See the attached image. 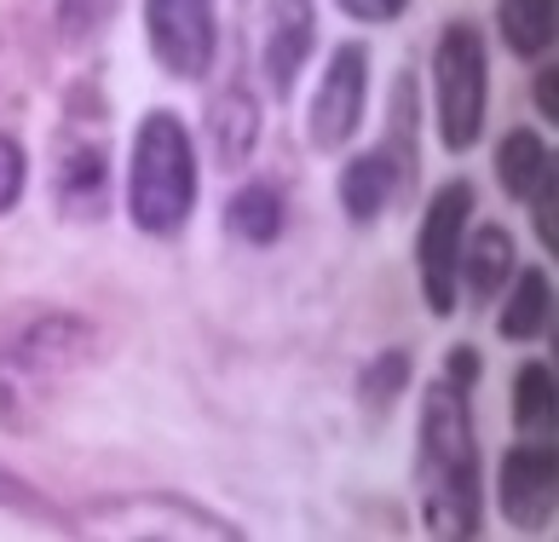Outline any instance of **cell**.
<instances>
[{
	"instance_id": "obj_14",
	"label": "cell",
	"mask_w": 559,
	"mask_h": 542,
	"mask_svg": "<svg viewBox=\"0 0 559 542\" xmlns=\"http://www.w3.org/2000/svg\"><path fill=\"white\" fill-rule=\"evenodd\" d=\"M554 12H559V0H502V40L520 58H543L554 47Z\"/></svg>"
},
{
	"instance_id": "obj_9",
	"label": "cell",
	"mask_w": 559,
	"mask_h": 542,
	"mask_svg": "<svg viewBox=\"0 0 559 542\" xmlns=\"http://www.w3.org/2000/svg\"><path fill=\"white\" fill-rule=\"evenodd\" d=\"M312 40H318V12L312 0H265V40H260V64L272 93L288 98L295 81L312 58Z\"/></svg>"
},
{
	"instance_id": "obj_3",
	"label": "cell",
	"mask_w": 559,
	"mask_h": 542,
	"mask_svg": "<svg viewBox=\"0 0 559 542\" xmlns=\"http://www.w3.org/2000/svg\"><path fill=\"white\" fill-rule=\"evenodd\" d=\"M52 197L70 220H98L110 197V139H105V104L93 87L70 93V116L58 128L52 156Z\"/></svg>"
},
{
	"instance_id": "obj_20",
	"label": "cell",
	"mask_w": 559,
	"mask_h": 542,
	"mask_svg": "<svg viewBox=\"0 0 559 542\" xmlns=\"http://www.w3.org/2000/svg\"><path fill=\"white\" fill-rule=\"evenodd\" d=\"M536 202V232H543V248H559V225H554V174H543V185L531 191Z\"/></svg>"
},
{
	"instance_id": "obj_11",
	"label": "cell",
	"mask_w": 559,
	"mask_h": 542,
	"mask_svg": "<svg viewBox=\"0 0 559 542\" xmlns=\"http://www.w3.org/2000/svg\"><path fill=\"white\" fill-rule=\"evenodd\" d=\"M209 139H214V151H219L225 168H242V162L254 156L260 110H254V98H248L242 87H231L225 98H214V110H209Z\"/></svg>"
},
{
	"instance_id": "obj_12",
	"label": "cell",
	"mask_w": 559,
	"mask_h": 542,
	"mask_svg": "<svg viewBox=\"0 0 559 542\" xmlns=\"http://www.w3.org/2000/svg\"><path fill=\"white\" fill-rule=\"evenodd\" d=\"M392 185H399V168L392 156H358L352 168L341 174V202H346V220L369 225L392 202Z\"/></svg>"
},
{
	"instance_id": "obj_10",
	"label": "cell",
	"mask_w": 559,
	"mask_h": 542,
	"mask_svg": "<svg viewBox=\"0 0 559 542\" xmlns=\"http://www.w3.org/2000/svg\"><path fill=\"white\" fill-rule=\"evenodd\" d=\"M502 514L520 531L554 526V445H513L502 462Z\"/></svg>"
},
{
	"instance_id": "obj_15",
	"label": "cell",
	"mask_w": 559,
	"mask_h": 542,
	"mask_svg": "<svg viewBox=\"0 0 559 542\" xmlns=\"http://www.w3.org/2000/svg\"><path fill=\"white\" fill-rule=\"evenodd\" d=\"M554 318V283L543 271H525L520 283H513V295L502 306V335L508 341H536Z\"/></svg>"
},
{
	"instance_id": "obj_1",
	"label": "cell",
	"mask_w": 559,
	"mask_h": 542,
	"mask_svg": "<svg viewBox=\"0 0 559 542\" xmlns=\"http://www.w3.org/2000/svg\"><path fill=\"white\" fill-rule=\"evenodd\" d=\"M421 508L439 537H473L485 519L479 439H473L467 399L455 381L427 387L421 404Z\"/></svg>"
},
{
	"instance_id": "obj_6",
	"label": "cell",
	"mask_w": 559,
	"mask_h": 542,
	"mask_svg": "<svg viewBox=\"0 0 559 542\" xmlns=\"http://www.w3.org/2000/svg\"><path fill=\"white\" fill-rule=\"evenodd\" d=\"M364 93H369V52L364 47H341L329 58V70L318 81V98L306 110V139L312 151L335 156L358 139V121H364Z\"/></svg>"
},
{
	"instance_id": "obj_19",
	"label": "cell",
	"mask_w": 559,
	"mask_h": 542,
	"mask_svg": "<svg viewBox=\"0 0 559 542\" xmlns=\"http://www.w3.org/2000/svg\"><path fill=\"white\" fill-rule=\"evenodd\" d=\"M17 191H24V151L12 139H0V214L17 202Z\"/></svg>"
},
{
	"instance_id": "obj_8",
	"label": "cell",
	"mask_w": 559,
	"mask_h": 542,
	"mask_svg": "<svg viewBox=\"0 0 559 542\" xmlns=\"http://www.w3.org/2000/svg\"><path fill=\"white\" fill-rule=\"evenodd\" d=\"M144 35L162 70L197 81L214 64V0H144Z\"/></svg>"
},
{
	"instance_id": "obj_2",
	"label": "cell",
	"mask_w": 559,
	"mask_h": 542,
	"mask_svg": "<svg viewBox=\"0 0 559 542\" xmlns=\"http://www.w3.org/2000/svg\"><path fill=\"white\" fill-rule=\"evenodd\" d=\"M197 208V156L185 121L168 110H151L133 133V168H128V214L139 232L174 237Z\"/></svg>"
},
{
	"instance_id": "obj_13",
	"label": "cell",
	"mask_w": 559,
	"mask_h": 542,
	"mask_svg": "<svg viewBox=\"0 0 559 542\" xmlns=\"http://www.w3.org/2000/svg\"><path fill=\"white\" fill-rule=\"evenodd\" d=\"M225 232H231L237 243H248V248L277 243V232H283V202H277L272 185H248V191H237L231 208H225Z\"/></svg>"
},
{
	"instance_id": "obj_5",
	"label": "cell",
	"mask_w": 559,
	"mask_h": 542,
	"mask_svg": "<svg viewBox=\"0 0 559 542\" xmlns=\"http://www.w3.org/2000/svg\"><path fill=\"white\" fill-rule=\"evenodd\" d=\"M87 329L75 318H35L24 335H12L0 346V415H12L17 399H35L40 381H58L75 358Z\"/></svg>"
},
{
	"instance_id": "obj_17",
	"label": "cell",
	"mask_w": 559,
	"mask_h": 542,
	"mask_svg": "<svg viewBox=\"0 0 559 542\" xmlns=\"http://www.w3.org/2000/svg\"><path fill=\"white\" fill-rule=\"evenodd\" d=\"M496 168H502V185L513 197H531L536 185H543V174H554V151H543V139H536V133H508Z\"/></svg>"
},
{
	"instance_id": "obj_16",
	"label": "cell",
	"mask_w": 559,
	"mask_h": 542,
	"mask_svg": "<svg viewBox=\"0 0 559 542\" xmlns=\"http://www.w3.org/2000/svg\"><path fill=\"white\" fill-rule=\"evenodd\" d=\"M455 271H467L473 295H496V288L508 283V271H513V237L490 225V232L473 237V248H462V260H455Z\"/></svg>"
},
{
	"instance_id": "obj_7",
	"label": "cell",
	"mask_w": 559,
	"mask_h": 542,
	"mask_svg": "<svg viewBox=\"0 0 559 542\" xmlns=\"http://www.w3.org/2000/svg\"><path fill=\"white\" fill-rule=\"evenodd\" d=\"M467 214H473V185H444V191L432 197L427 220H421V237H416L421 288H427V306L439 311V318H450V306H455V260H462Z\"/></svg>"
},
{
	"instance_id": "obj_22",
	"label": "cell",
	"mask_w": 559,
	"mask_h": 542,
	"mask_svg": "<svg viewBox=\"0 0 559 542\" xmlns=\"http://www.w3.org/2000/svg\"><path fill=\"white\" fill-rule=\"evenodd\" d=\"M536 104H543L548 121H559V81H554V70H543V81H536Z\"/></svg>"
},
{
	"instance_id": "obj_4",
	"label": "cell",
	"mask_w": 559,
	"mask_h": 542,
	"mask_svg": "<svg viewBox=\"0 0 559 542\" xmlns=\"http://www.w3.org/2000/svg\"><path fill=\"white\" fill-rule=\"evenodd\" d=\"M439 139L450 151H467L485 128V87H490V64H485V35L473 24H450L439 35Z\"/></svg>"
},
{
	"instance_id": "obj_18",
	"label": "cell",
	"mask_w": 559,
	"mask_h": 542,
	"mask_svg": "<svg viewBox=\"0 0 559 542\" xmlns=\"http://www.w3.org/2000/svg\"><path fill=\"white\" fill-rule=\"evenodd\" d=\"M513 415H520L525 433H548L554 427V369L548 364L520 369V387H513Z\"/></svg>"
},
{
	"instance_id": "obj_21",
	"label": "cell",
	"mask_w": 559,
	"mask_h": 542,
	"mask_svg": "<svg viewBox=\"0 0 559 542\" xmlns=\"http://www.w3.org/2000/svg\"><path fill=\"white\" fill-rule=\"evenodd\" d=\"M341 7L352 12V17H364V24H392L409 0H341Z\"/></svg>"
}]
</instances>
